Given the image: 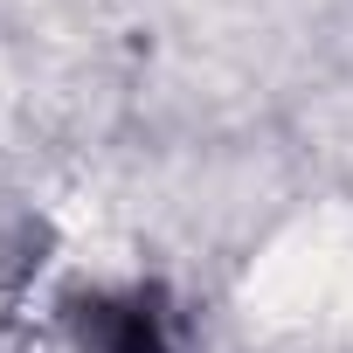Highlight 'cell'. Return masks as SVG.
<instances>
[{
	"instance_id": "obj_1",
	"label": "cell",
	"mask_w": 353,
	"mask_h": 353,
	"mask_svg": "<svg viewBox=\"0 0 353 353\" xmlns=\"http://www.w3.org/2000/svg\"><path fill=\"white\" fill-rule=\"evenodd\" d=\"M90 312H97V353H173L166 319L145 298H104Z\"/></svg>"
}]
</instances>
